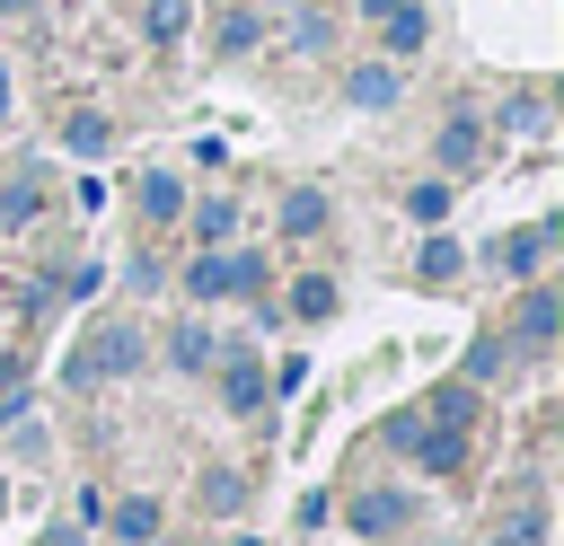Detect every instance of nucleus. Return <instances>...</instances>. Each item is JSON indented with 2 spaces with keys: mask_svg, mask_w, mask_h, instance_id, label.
Returning <instances> with one entry per match:
<instances>
[{
  "mask_svg": "<svg viewBox=\"0 0 564 546\" xmlns=\"http://www.w3.org/2000/svg\"><path fill=\"white\" fill-rule=\"evenodd\" d=\"M141 361V326H97L70 361H62V379L70 387H97V379H115V370H132Z\"/></svg>",
  "mask_w": 564,
  "mask_h": 546,
  "instance_id": "1",
  "label": "nucleus"
},
{
  "mask_svg": "<svg viewBox=\"0 0 564 546\" xmlns=\"http://www.w3.org/2000/svg\"><path fill=\"white\" fill-rule=\"evenodd\" d=\"M185 291H194V299H229V291H264V255H220V247H203V255L185 264Z\"/></svg>",
  "mask_w": 564,
  "mask_h": 546,
  "instance_id": "2",
  "label": "nucleus"
},
{
  "mask_svg": "<svg viewBox=\"0 0 564 546\" xmlns=\"http://www.w3.org/2000/svg\"><path fill=\"white\" fill-rule=\"evenodd\" d=\"M388 440H397V449H414V458H423L432 476H449V467L467 458V423H441V414H432V423L397 414V423H388Z\"/></svg>",
  "mask_w": 564,
  "mask_h": 546,
  "instance_id": "3",
  "label": "nucleus"
},
{
  "mask_svg": "<svg viewBox=\"0 0 564 546\" xmlns=\"http://www.w3.org/2000/svg\"><path fill=\"white\" fill-rule=\"evenodd\" d=\"M344 520H352V537H397V528L414 520V493H405V484H379V493H352V502H344Z\"/></svg>",
  "mask_w": 564,
  "mask_h": 546,
  "instance_id": "4",
  "label": "nucleus"
},
{
  "mask_svg": "<svg viewBox=\"0 0 564 546\" xmlns=\"http://www.w3.org/2000/svg\"><path fill=\"white\" fill-rule=\"evenodd\" d=\"M220 405H229V414H256V405H264V370H256L247 352L220 361Z\"/></svg>",
  "mask_w": 564,
  "mask_h": 546,
  "instance_id": "5",
  "label": "nucleus"
},
{
  "mask_svg": "<svg viewBox=\"0 0 564 546\" xmlns=\"http://www.w3.org/2000/svg\"><path fill=\"white\" fill-rule=\"evenodd\" d=\"M555 326H564V299H555V291H529V299H520V343H546Z\"/></svg>",
  "mask_w": 564,
  "mask_h": 546,
  "instance_id": "6",
  "label": "nucleus"
},
{
  "mask_svg": "<svg viewBox=\"0 0 564 546\" xmlns=\"http://www.w3.org/2000/svg\"><path fill=\"white\" fill-rule=\"evenodd\" d=\"M546 247H555V220H546V229H520V238L502 247V264H511V273H538V264H546Z\"/></svg>",
  "mask_w": 564,
  "mask_h": 546,
  "instance_id": "7",
  "label": "nucleus"
},
{
  "mask_svg": "<svg viewBox=\"0 0 564 546\" xmlns=\"http://www.w3.org/2000/svg\"><path fill=\"white\" fill-rule=\"evenodd\" d=\"M212 352H220V343H212L203 326H176V335H167V361H176V370H203Z\"/></svg>",
  "mask_w": 564,
  "mask_h": 546,
  "instance_id": "8",
  "label": "nucleus"
},
{
  "mask_svg": "<svg viewBox=\"0 0 564 546\" xmlns=\"http://www.w3.org/2000/svg\"><path fill=\"white\" fill-rule=\"evenodd\" d=\"M256 35H264V18H256V9H229V18H220V35H212V44H220V53H247V44H256Z\"/></svg>",
  "mask_w": 564,
  "mask_h": 546,
  "instance_id": "9",
  "label": "nucleus"
},
{
  "mask_svg": "<svg viewBox=\"0 0 564 546\" xmlns=\"http://www.w3.org/2000/svg\"><path fill=\"white\" fill-rule=\"evenodd\" d=\"M141 211H150V220H176V211H185V203H176V176L150 167V176H141Z\"/></svg>",
  "mask_w": 564,
  "mask_h": 546,
  "instance_id": "10",
  "label": "nucleus"
},
{
  "mask_svg": "<svg viewBox=\"0 0 564 546\" xmlns=\"http://www.w3.org/2000/svg\"><path fill=\"white\" fill-rule=\"evenodd\" d=\"M388 44H397V53H414V44H423V9H414V0H397V9H388Z\"/></svg>",
  "mask_w": 564,
  "mask_h": 546,
  "instance_id": "11",
  "label": "nucleus"
},
{
  "mask_svg": "<svg viewBox=\"0 0 564 546\" xmlns=\"http://www.w3.org/2000/svg\"><path fill=\"white\" fill-rule=\"evenodd\" d=\"M388 97H397V70H379V62L352 70V106H388Z\"/></svg>",
  "mask_w": 564,
  "mask_h": 546,
  "instance_id": "12",
  "label": "nucleus"
},
{
  "mask_svg": "<svg viewBox=\"0 0 564 546\" xmlns=\"http://www.w3.org/2000/svg\"><path fill=\"white\" fill-rule=\"evenodd\" d=\"M62 141H70L79 159H97V150H106V114H70V123H62Z\"/></svg>",
  "mask_w": 564,
  "mask_h": 546,
  "instance_id": "13",
  "label": "nucleus"
},
{
  "mask_svg": "<svg viewBox=\"0 0 564 546\" xmlns=\"http://www.w3.org/2000/svg\"><path fill=\"white\" fill-rule=\"evenodd\" d=\"M405 211H414L423 229H441V220H449V185H414V194H405Z\"/></svg>",
  "mask_w": 564,
  "mask_h": 546,
  "instance_id": "14",
  "label": "nucleus"
},
{
  "mask_svg": "<svg viewBox=\"0 0 564 546\" xmlns=\"http://www.w3.org/2000/svg\"><path fill=\"white\" fill-rule=\"evenodd\" d=\"M441 159H449V167H467V159H476V123H467V114H449V132H441Z\"/></svg>",
  "mask_w": 564,
  "mask_h": 546,
  "instance_id": "15",
  "label": "nucleus"
},
{
  "mask_svg": "<svg viewBox=\"0 0 564 546\" xmlns=\"http://www.w3.org/2000/svg\"><path fill=\"white\" fill-rule=\"evenodd\" d=\"M282 229H300V238L326 229V203H317V194H291V203H282Z\"/></svg>",
  "mask_w": 564,
  "mask_h": 546,
  "instance_id": "16",
  "label": "nucleus"
},
{
  "mask_svg": "<svg viewBox=\"0 0 564 546\" xmlns=\"http://www.w3.org/2000/svg\"><path fill=\"white\" fill-rule=\"evenodd\" d=\"M194 229H203V247H220V238L238 229V203H203V211H194Z\"/></svg>",
  "mask_w": 564,
  "mask_h": 546,
  "instance_id": "17",
  "label": "nucleus"
},
{
  "mask_svg": "<svg viewBox=\"0 0 564 546\" xmlns=\"http://www.w3.org/2000/svg\"><path fill=\"white\" fill-rule=\"evenodd\" d=\"M414 273H423V282H458V247H449V238H432V247H423V264H414Z\"/></svg>",
  "mask_w": 564,
  "mask_h": 546,
  "instance_id": "18",
  "label": "nucleus"
},
{
  "mask_svg": "<svg viewBox=\"0 0 564 546\" xmlns=\"http://www.w3.org/2000/svg\"><path fill=\"white\" fill-rule=\"evenodd\" d=\"M115 528H123V537H132V546H141V537H150V528H159V502H115Z\"/></svg>",
  "mask_w": 564,
  "mask_h": 546,
  "instance_id": "19",
  "label": "nucleus"
},
{
  "mask_svg": "<svg viewBox=\"0 0 564 546\" xmlns=\"http://www.w3.org/2000/svg\"><path fill=\"white\" fill-rule=\"evenodd\" d=\"M185 35V0H150V44H176Z\"/></svg>",
  "mask_w": 564,
  "mask_h": 546,
  "instance_id": "20",
  "label": "nucleus"
},
{
  "mask_svg": "<svg viewBox=\"0 0 564 546\" xmlns=\"http://www.w3.org/2000/svg\"><path fill=\"white\" fill-rule=\"evenodd\" d=\"M291 299H300V317H335V282H317V273H308Z\"/></svg>",
  "mask_w": 564,
  "mask_h": 546,
  "instance_id": "21",
  "label": "nucleus"
},
{
  "mask_svg": "<svg viewBox=\"0 0 564 546\" xmlns=\"http://www.w3.org/2000/svg\"><path fill=\"white\" fill-rule=\"evenodd\" d=\"M97 291V264H70V273H53V299H88Z\"/></svg>",
  "mask_w": 564,
  "mask_h": 546,
  "instance_id": "22",
  "label": "nucleus"
},
{
  "mask_svg": "<svg viewBox=\"0 0 564 546\" xmlns=\"http://www.w3.org/2000/svg\"><path fill=\"white\" fill-rule=\"evenodd\" d=\"M0 211H9V220H35V176H18V185L0 194Z\"/></svg>",
  "mask_w": 564,
  "mask_h": 546,
  "instance_id": "23",
  "label": "nucleus"
},
{
  "mask_svg": "<svg viewBox=\"0 0 564 546\" xmlns=\"http://www.w3.org/2000/svg\"><path fill=\"white\" fill-rule=\"evenodd\" d=\"M203 502H212V511H238V502H247V484H238V476H212V484H203Z\"/></svg>",
  "mask_w": 564,
  "mask_h": 546,
  "instance_id": "24",
  "label": "nucleus"
},
{
  "mask_svg": "<svg viewBox=\"0 0 564 546\" xmlns=\"http://www.w3.org/2000/svg\"><path fill=\"white\" fill-rule=\"evenodd\" d=\"M494 370H502V343H494V335H485V343H476V352H467V379H494Z\"/></svg>",
  "mask_w": 564,
  "mask_h": 546,
  "instance_id": "25",
  "label": "nucleus"
},
{
  "mask_svg": "<svg viewBox=\"0 0 564 546\" xmlns=\"http://www.w3.org/2000/svg\"><path fill=\"white\" fill-rule=\"evenodd\" d=\"M361 9H370V18H388V9H397V0H361Z\"/></svg>",
  "mask_w": 564,
  "mask_h": 546,
  "instance_id": "26",
  "label": "nucleus"
},
{
  "mask_svg": "<svg viewBox=\"0 0 564 546\" xmlns=\"http://www.w3.org/2000/svg\"><path fill=\"white\" fill-rule=\"evenodd\" d=\"M0 9H35V0H0Z\"/></svg>",
  "mask_w": 564,
  "mask_h": 546,
  "instance_id": "27",
  "label": "nucleus"
},
{
  "mask_svg": "<svg viewBox=\"0 0 564 546\" xmlns=\"http://www.w3.org/2000/svg\"><path fill=\"white\" fill-rule=\"evenodd\" d=\"M0 502H9V493H0Z\"/></svg>",
  "mask_w": 564,
  "mask_h": 546,
  "instance_id": "28",
  "label": "nucleus"
}]
</instances>
